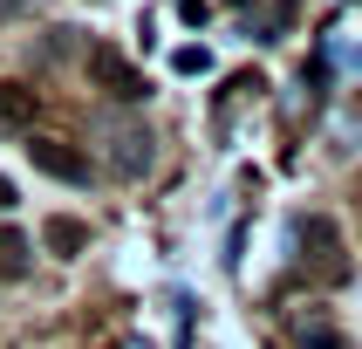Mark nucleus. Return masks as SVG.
Returning a JSON list of instances; mask_svg holds the SVG:
<instances>
[{"label":"nucleus","instance_id":"nucleus-1","mask_svg":"<svg viewBox=\"0 0 362 349\" xmlns=\"http://www.w3.org/2000/svg\"><path fill=\"white\" fill-rule=\"evenodd\" d=\"M110 158H117V171H123V178H144V171L158 164V151H151V130H144V123L117 130V137H110Z\"/></svg>","mask_w":362,"mask_h":349},{"label":"nucleus","instance_id":"nucleus-2","mask_svg":"<svg viewBox=\"0 0 362 349\" xmlns=\"http://www.w3.org/2000/svg\"><path fill=\"white\" fill-rule=\"evenodd\" d=\"M35 164L55 171V178H69V185H89V158L69 151V144H55V137H35Z\"/></svg>","mask_w":362,"mask_h":349},{"label":"nucleus","instance_id":"nucleus-3","mask_svg":"<svg viewBox=\"0 0 362 349\" xmlns=\"http://www.w3.org/2000/svg\"><path fill=\"white\" fill-rule=\"evenodd\" d=\"M96 76L110 82V96H123V103H144V96H151V89H144V76H137L123 55H110V48H96Z\"/></svg>","mask_w":362,"mask_h":349},{"label":"nucleus","instance_id":"nucleus-4","mask_svg":"<svg viewBox=\"0 0 362 349\" xmlns=\"http://www.w3.org/2000/svg\"><path fill=\"white\" fill-rule=\"evenodd\" d=\"M35 123V96L21 82H0V130H28Z\"/></svg>","mask_w":362,"mask_h":349},{"label":"nucleus","instance_id":"nucleus-5","mask_svg":"<svg viewBox=\"0 0 362 349\" xmlns=\"http://www.w3.org/2000/svg\"><path fill=\"white\" fill-rule=\"evenodd\" d=\"M48 246H55V253H82V246H89V226L55 212V219H48Z\"/></svg>","mask_w":362,"mask_h":349},{"label":"nucleus","instance_id":"nucleus-6","mask_svg":"<svg viewBox=\"0 0 362 349\" xmlns=\"http://www.w3.org/2000/svg\"><path fill=\"white\" fill-rule=\"evenodd\" d=\"M0 274H7V281H14V274H28V233H14V226L0 233Z\"/></svg>","mask_w":362,"mask_h":349},{"label":"nucleus","instance_id":"nucleus-7","mask_svg":"<svg viewBox=\"0 0 362 349\" xmlns=\"http://www.w3.org/2000/svg\"><path fill=\"white\" fill-rule=\"evenodd\" d=\"M301 349H342V336L328 322H301Z\"/></svg>","mask_w":362,"mask_h":349},{"label":"nucleus","instance_id":"nucleus-8","mask_svg":"<svg viewBox=\"0 0 362 349\" xmlns=\"http://www.w3.org/2000/svg\"><path fill=\"white\" fill-rule=\"evenodd\" d=\"M205 69H212L205 48H178V76H205Z\"/></svg>","mask_w":362,"mask_h":349},{"label":"nucleus","instance_id":"nucleus-9","mask_svg":"<svg viewBox=\"0 0 362 349\" xmlns=\"http://www.w3.org/2000/svg\"><path fill=\"white\" fill-rule=\"evenodd\" d=\"M14 199H21V192H14V178L0 171V212H14Z\"/></svg>","mask_w":362,"mask_h":349}]
</instances>
